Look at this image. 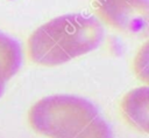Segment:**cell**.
<instances>
[{
  "instance_id": "obj_5",
  "label": "cell",
  "mask_w": 149,
  "mask_h": 138,
  "mask_svg": "<svg viewBox=\"0 0 149 138\" xmlns=\"http://www.w3.org/2000/svg\"><path fill=\"white\" fill-rule=\"evenodd\" d=\"M22 64V49L20 42L0 30V69L8 81Z\"/></svg>"
},
{
  "instance_id": "obj_6",
  "label": "cell",
  "mask_w": 149,
  "mask_h": 138,
  "mask_svg": "<svg viewBox=\"0 0 149 138\" xmlns=\"http://www.w3.org/2000/svg\"><path fill=\"white\" fill-rule=\"evenodd\" d=\"M71 138H113V134L108 123L98 116Z\"/></svg>"
},
{
  "instance_id": "obj_8",
  "label": "cell",
  "mask_w": 149,
  "mask_h": 138,
  "mask_svg": "<svg viewBox=\"0 0 149 138\" xmlns=\"http://www.w3.org/2000/svg\"><path fill=\"white\" fill-rule=\"evenodd\" d=\"M6 78H5V76H3V74H2V71H1V69H0V97L2 96V94H3V90H5V85H6Z\"/></svg>"
},
{
  "instance_id": "obj_2",
  "label": "cell",
  "mask_w": 149,
  "mask_h": 138,
  "mask_svg": "<svg viewBox=\"0 0 149 138\" xmlns=\"http://www.w3.org/2000/svg\"><path fill=\"white\" fill-rule=\"evenodd\" d=\"M99 116L97 106L88 99L58 94L38 99L29 110L33 130L49 138H71Z\"/></svg>"
},
{
  "instance_id": "obj_3",
  "label": "cell",
  "mask_w": 149,
  "mask_h": 138,
  "mask_svg": "<svg viewBox=\"0 0 149 138\" xmlns=\"http://www.w3.org/2000/svg\"><path fill=\"white\" fill-rule=\"evenodd\" d=\"M97 19L106 26L132 36L148 35V0H92Z\"/></svg>"
},
{
  "instance_id": "obj_4",
  "label": "cell",
  "mask_w": 149,
  "mask_h": 138,
  "mask_svg": "<svg viewBox=\"0 0 149 138\" xmlns=\"http://www.w3.org/2000/svg\"><path fill=\"white\" fill-rule=\"evenodd\" d=\"M121 112L126 122L147 133L149 120V89L147 85L128 91L121 101Z\"/></svg>"
},
{
  "instance_id": "obj_7",
  "label": "cell",
  "mask_w": 149,
  "mask_h": 138,
  "mask_svg": "<svg viewBox=\"0 0 149 138\" xmlns=\"http://www.w3.org/2000/svg\"><path fill=\"white\" fill-rule=\"evenodd\" d=\"M148 56H149V51H148V42H144L140 49L137 50L134 60H133V70L135 76L142 81L146 85L148 83Z\"/></svg>"
},
{
  "instance_id": "obj_1",
  "label": "cell",
  "mask_w": 149,
  "mask_h": 138,
  "mask_svg": "<svg viewBox=\"0 0 149 138\" xmlns=\"http://www.w3.org/2000/svg\"><path fill=\"white\" fill-rule=\"evenodd\" d=\"M102 39L104 28L95 16L64 14L41 25L30 34L27 55L38 65H61L97 49Z\"/></svg>"
}]
</instances>
